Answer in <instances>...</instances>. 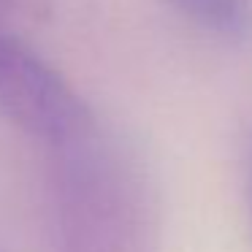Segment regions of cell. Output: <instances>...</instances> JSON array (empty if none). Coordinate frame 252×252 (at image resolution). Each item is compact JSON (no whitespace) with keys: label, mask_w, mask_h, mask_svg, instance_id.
Wrapping results in <instances>:
<instances>
[{"label":"cell","mask_w":252,"mask_h":252,"mask_svg":"<svg viewBox=\"0 0 252 252\" xmlns=\"http://www.w3.org/2000/svg\"><path fill=\"white\" fill-rule=\"evenodd\" d=\"M0 111L46 149L98 122L84 98L52 63L22 41L0 11Z\"/></svg>","instance_id":"obj_2"},{"label":"cell","mask_w":252,"mask_h":252,"mask_svg":"<svg viewBox=\"0 0 252 252\" xmlns=\"http://www.w3.org/2000/svg\"><path fill=\"white\" fill-rule=\"evenodd\" d=\"M46 152L55 252H160L158 195L125 144L95 122Z\"/></svg>","instance_id":"obj_1"},{"label":"cell","mask_w":252,"mask_h":252,"mask_svg":"<svg viewBox=\"0 0 252 252\" xmlns=\"http://www.w3.org/2000/svg\"><path fill=\"white\" fill-rule=\"evenodd\" d=\"M190 25L225 41L244 44L252 38V0H168Z\"/></svg>","instance_id":"obj_3"},{"label":"cell","mask_w":252,"mask_h":252,"mask_svg":"<svg viewBox=\"0 0 252 252\" xmlns=\"http://www.w3.org/2000/svg\"><path fill=\"white\" fill-rule=\"evenodd\" d=\"M247 195H250V214H252V165H250V182H247Z\"/></svg>","instance_id":"obj_5"},{"label":"cell","mask_w":252,"mask_h":252,"mask_svg":"<svg viewBox=\"0 0 252 252\" xmlns=\"http://www.w3.org/2000/svg\"><path fill=\"white\" fill-rule=\"evenodd\" d=\"M30 0H0V11H8L14 6H28Z\"/></svg>","instance_id":"obj_4"}]
</instances>
